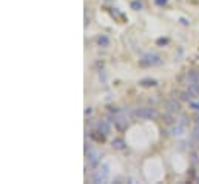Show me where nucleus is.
Listing matches in <instances>:
<instances>
[{"mask_svg":"<svg viewBox=\"0 0 199 184\" xmlns=\"http://www.w3.org/2000/svg\"><path fill=\"white\" fill-rule=\"evenodd\" d=\"M133 116L136 119H156L159 116V113H157L154 108H150V107H142V108H138V110H134Z\"/></svg>","mask_w":199,"mask_h":184,"instance_id":"obj_1","label":"nucleus"},{"mask_svg":"<svg viewBox=\"0 0 199 184\" xmlns=\"http://www.w3.org/2000/svg\"><path fill=\"white\" fill-rule=\"evenodd\" d=\"M162 62V59L159 54H156V53H147V54H143L142 59H141V67H156V65H159Z\"/></svg>","mask_w":199,"mask_h":184,"instance_id":"obj_2","label":"nucleus"},{"mask_svg":"<svg viewBox=\"0 0 199 184\" xmlns=\"http://www.w3.org/2000/svg\"><path fill=\"white\" fill-rule=\"evenodd\" d=\"M113 122H114V125L118 127L120 132H123V130H127V128H128V121H127V118L123 116L122 113H118V114H114V118H113Z\"/></svg>","mask_w":199,"mask_h":184,"instance_id":"obj_3","label":"nucleus"},{"mask_svg":"<svg viewBox=\"0 0 199 184\" xmlns=\"http://www.w3.org/2000/svg\"><path fill=\"white\" fill-rule=\"evenodd\" d=\"M108 178V166H102L99 170H96L93 175V181L94 183H104Z\"/></svg>","mask_w":199,"mask_h":184,"instance_id":"obj_4","label":"nucleus"},{"mask_svg":"<svg viewBox=\"0 0 199 184\" xmlns=\"http://www.w3.org/2000/svg\"><path fill=\"white\" fill-rule=\"evenodd\" d=\"M87 156H88V161H90V166L91 167H96L99 164V152L94 150V149H90V152H87Z\"/></svg>","mask_w":199,"mask_h":184,"instance_id":"obj_5","label":"nucleus"},{"mask_svg":"<svg viewBox=\"0 0 199 184\" xmlns=\"http://www.w3.org/2000/svg\"><path fill=\"white\" fill-rule=\"evenodd\" d=\"M187 84H191V85H198L199 87V71H188L187 74Z\"/></svg>","mask_w":199,"mask_h":184,"instance_id":"obj_6","label":"nucleus"},{"mask_svg":"<svg viewBox=\"0 0 199 184\" xmlns=\"http://www.w3.org/2000/svg\"><path fill=\"white\" fill-rule=\"evenodd\" d=\"M179 108H181V104H179L177 101L171 99V101H168V102H167V110H168L170 113H176V112H179Z\"/></svg>","mask_w":199,"mask_h":184,"instance_id":"obj_7","label":"nucleus"},{"mask_svg":"<svg viewBox=\"0 0 199 184\" xmlns=\"http://www.w3.org/2000/svg\"><path fill=\"white\" fill-rule=\"evenodd\" d=\"M111 147L116 149V150H123V149H125V141L122 138H114L111 141Z\"/></svg>","mask_w":199,"mask_h":184,"instance_id":"obj_8","label":"nucleus"},{"mask_svg":"<svg viewBox=\"0 0 199 184\" xmlns=\"http://www.w3.org/2000/svg\"><path fill=\"white\" fill-rule=\"evenodd\" d=\"M96 127H97V130H99L100 133L108 135V132H110V124H108V121H99L97 124H96Z\"/></svg>","mask_w":199,"mask_h":184,"instance_id":"obj_9","label":"nucleus"},{"mask_svg":"<svg viewBox=\"0 0 199 184\" xmlns=\"http://www.w3.org/2000/svg\"><path fill=\"white\" fill-rule=\"evenodd\" d=\"M97 43H99V46H108L110 45V39L105 36V34H102V36L97 37Z\"/></svg>","mask_w":199,"mask_h":184,"instance_id":"obj_10","label":"nucleus"},{"mask_svg":"<svg viewBox=\"0 0 199 184\" xmlns=\"http://www.w3.org/2000/svg\"><path fill=\"white\" fill-rule=\"evenodd\" d=\"M139 84H141V87H154V85H157V82L154 79H143Z\"/></svg>","mask_w":199,"mask_h":184,"instance_id":"obj_11","label":"nucleus"},{"mask_svg":"<svg viewBox=\"0 0 199 184\" xmlns=\"http://www.w3.org/2000/svg\"><path fill=\"white\" fill-rule=\"evenodd\" d=\"M97 133H99V132H94L91 136H93V138H94L96 141H99V142H104V141H105V133H104V135H102V133H100V135H97Z\"/></svg>","mask_w":199,"mask_h":184,"instance_id":"obj_12","label":"nucleus"},{"mask_svg":"<svg viewBox=\"0 0 199 184\" xmlns=\"http://www.w3.org/2000/svg\"><path fill=\"white\" fill-rule=\"evenodd\" d=\"M190 107L193 108V110L199 112V102H195V101H190Z\"/></svg>","mask_w":199,"mask_h":184,"instance_id":"obj_13","label":"nucleus"},{"mask_svg":"<svg viewBox=\"0 0 199 184\" xmlns=\"http://www.w3.org/2000/svg\"><path fill=\"white\" fill-rule=\"evenodd\" d=\"M168 42H170L168 39H157V40H156V43H157V45H167Z\"/></svg>","mask_w":199,"mask_h":184,"instance_id":"obj_14","label":"nucleus"},{"mask_svg":"<svg viewBox=\"0 0 199 184\" xmlns=\"http://www.w3.org/2000/svg\"><path fill=\"white\" fill-rule=\"evenodd\" d=\"M131 8H133V9H141V8H142V3H141V2H133V3H131Z\"/></svg>","mask_w":199,"mask_h":184,"instance_id":"obj_15","label":"nucleus"},{"mask_svg":"<svg viewBox=\"0 0 199 184\" xmlns=\"http://www.w3.org/2000/svg\"><path fill=\"white\" fill-rule=\"evenodd\" d=\"M165 122L167 124H171V122H173V118H171L170 114H165Z\"/></svg>","mask_w":199,"mask_h":184,"instance_id":"obj_16","label":"nucleus"},{"mask_svg":"<svg viewBox=\"0 0 199 184\" xmlns=\"http://www.w3.org/2000/svg\"><path fill=\"white\" fill-rule=\"evenodd\" d=\"M195 138H196V141H199V125L195 128Z\"/></svg>","mask_w":199,"mask_h":184,"instance_id":"obj_17","label":"nucleus"},{"mask_svg":"<svg viewBox=\"0 0 199 184\" xmlns=\"http://www.w3.org/2000/svg\"><path fill=\"white\" fill-rule=\"evenodd\" d=\"M154 3H156V5H165L167 0H154Z\"/></svg>","mask_w":199,"mask_h":184,"instance_id":"obj_18","label":"nucleus"},{"mask_svg":"<svg viewBox=\"0 0 199 184\" xmlns=\"http://www.w3.org/2000/svg\"><path fill=\"white\" fill-rule=\"evenodd\" d=\"M91 112H93V108H91V107H87V110H85V114H91Z\"/></svg>","mask_w":199,"mask_h":184,"instance_id":"obj_19","label":"nucleus"}]
</instances>
